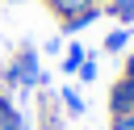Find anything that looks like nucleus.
Wrapping results in <instances>:
<instances>
[{
	"instance_id": "1a4fd4ad",
	"label": "nucleus",
	"mask_w": 134,
	"mask_h": 130,
	"mask_svg": "<svg viewBox=\"0 0 134 130\" xmlns=\"http://www.w3.org/2000/svg\"><path fill=\"white\" fill-rule=\"evenodd\" d=\"M38 130H67V126H63V117L50 109V101H46V109H42V126H38Z\"/></svg>"
},
{
	"instance_id": "20e7f679",
	"label": "nucleus",
	"mask_w": 134,
	"mask_h": 130,
	"mask_svg": "<svg viewBox=\"0 0 134 130\" xmlns=\"http://www.w3.org/2000/svg\"><path fill=\"white\" fill-rule=\"evenodd\" d=\"M130 38H134V29H130V25H117V29L105 34V46H100V50H105V55H126V50H130Z\"/></svg>"
},
{
	"instance_id": "f257e3e1",
	"label": "nucleus",
	"mask_w": 134,
	"mask_h": 130,
	"mask_svg": "<svg viewBox=\"0 0 134 130\" xmlns=\"http://www.w3.org/2000/svg\"><path fill=\"white\" fill-rule=\"evenodd\" d=\"M4 84H8V88H21V92L46 84V75H42V59H38L34 46H21V50L8 59V67H4Z\"/></svg>"
},
{
	"instance_id": "ddd939ff",
	"label": "nucleus",
	"mask_w": 134,
	"mask_h": 130,
	"mask_svg": "<svg viewBox=\"0 0 134 130\" xmlns=\"http://www.w3.org/2000/svg\"><path fill=\"white\" fill-rule=\"evenodd\" d=\"M121 75H134V46L126 50V71H121Z\"/></svg>"
},
{
	"instance_id": "9d476101",
	"label": "nucleus",
	"mask_w": 134,
	"mask_h": 130,
	"mask_svg": "<svg viewBox=\"0 0 134 130\" xmlns=\"http://www.w3.org/2000/svg\"><path fill=\"white\" fill-rule=\"evenodd\" d=\"M13 113H17V105L0 92V130H8V122H13Z\"/></svg>"
},
{
	"instance_id": "0eeeda50",
	"label": "nucleus",
	"mask_w": 134,
	"mask_h": 130,
	"mask_svg": "<svg viewBox=\"0 0 134 130\" xmlns=\"http://www.w3.org/2000/svg\"><path fill=\"white\" fill-rule=\"evenodd\" d=\"M84 59H88V50H84L80 42H71V46H67V55H63V71H67V75H75Z\"/></svg>"
},
{
	"instance_id": "6e6552de",
	"label": "nucleus",
	"mask_w": 134,
	"mask_h": 130,
	"mask_svg": "<svg viewBox=\"0 0 134 130\" xmlns=\"http://www.w3.org/2000/svg\"><path fill=\"white\" fill-rule=\"evenodd\" d=\"M59 101L67 105V113H71V117H80V113H84V96H80V88H71V84H67V88L59 92Z\"/></svg>"
},
{
	"instance_id": "f8f14e48",
	"label": "nucleus",
	"mask_w": 134,
	"mask_h": 130,
	"mask_svg": "<svg viewBox=\"0 0 134 130\" xmlns=\"http://www.w3.org/2000/svg\"><path fill=\"white\" fill-rule=\"evenodd\" d=\"M109 130H134V113H113L109 117Z\"/></svg>"
},
{
	"instance_id": "f03ea898",
	"label": "nucleus",
	"mask_w": 134,
	"mask_h": 130,
	"mask_svg": "<svg viewBox=\"0 0 134 130\" xmlns=\"http://www.w3.org/2000/svg\"><path fill=\"white\" fill-rule=\"evenodd\" d=\"M109 113H134V75H121L109 88Z\"/></svg>"
},
{
	"instance_id": "7ed1b4c3",
	"label": "nucleus",
	"mask_w": 134,
	"mask_h": 130,
	"mask_svg": "<svg viewBox=\"0 0 134 130\" xmlns=\"http://www.w3.org/2000/svg\"><path fill=\"white\" fill-rule=\"evenodd\" d=\"M105 17V4H92V8H84V13H75V17H63V34H80V29H88L92 21H100Z\"/></svg>"
},
{
	"instance_id": "423d86ee",
	"label": "nucleus",
	"mask_w": 134,
	"mask_h": 130,
	"mask_svg": "<svg viewBox=\"0 0 134 130\" xmlns=\"http://www.w3.org/2000/svg\"><path fill=\"white\" fill-rule=\"evenodd\" d=\"M105 13H109L117 25H134V0H109Z\"/></svg>"
},
{
	"instance_id": "9b49d317",
	"label": "nucleus",
	"mask_w": 134,
	"mask_h": 130,
	"mask_svg": "<svg viewBox=\"0 0 134 130\" xmlns=\"http://www.w3.org/2000/svg\"><path fill=\"white\" fill-rule=\"evenodd\" d=\"M75 75H80V80H84V84H92V80H96V59H92V55H88V59H84V63H80V71H75Z\"/></svg>"
},
{
	"instance_id": "39448f33",
	"label": "nucleus",
	"mask_w": 134,
	"mask_h": 130,
	"mask_svg": "<svg viewBox=\"0 0 134 130\" xmlns=\"http://www.w3.org/2000/svg\"><path fill=\"white\" fill-rule=\"evenodd\" d=\"M92 4H100V0H46V8H50L54 17H75V13L92 8Z\"/></svg>"
}]
</instances>
